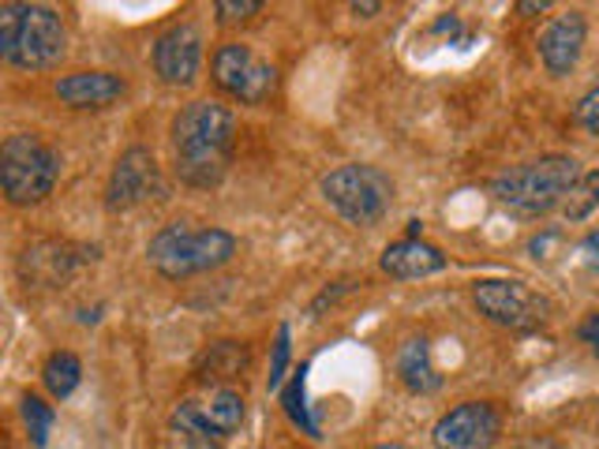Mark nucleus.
Wrapping results in <instances>:
<instances>
[{
	"instance_id": "2f4dec72",
	"label": "nucleus",
	"mask_w": 599,
	"mask_h": 449,
	"mask_svg": "<svg viewBox=\"0 0 599 449\" xmlns=\"http://www.w3.org/2000/svg\"><path fill=\"white\" fill-rule=\"evenodd\" d=\"M371 449H409V446H401V442H382V446H371Z\"/></svg>"
},
{
	"instance_id": "f03ea898",
	"label": "nucleus",
	"mask_w": 599,
	"mask_h": 449,
	"mask_svg": "<svg viewBox=\"0 0 599 449\" xmlns=\"http://www.w3.org/2000/svg\"><path fill=\"white\" fill-rule=\"evenodd\" d=\"M577 180H581V166L573 158L547 154L505 169L502 177H494L491 191L505 210L521 213V218H540V213L562 207Z\"/></svg>"
},
{
	"instance_id": "aec40b11",
	"label": "nucleus",
	"mask_w": 599,
	"mask_h": 449,
	"mask_svg": "<svg viewBox=\"0 0 599 449\" xmlns=\"http://www.w3.org/2000/svg\"><path fill=\"white\" fill-rule=\"evenodd\" d=\"M244 363H247L244 345L218 341V345H210V352L203 356L199 371H203V379H236V375L244 371Z\"/></svg>"
},
{
	"instance_id": "dca6fc26",
	"label": "nucleus",
	"mask_w": 599,
	"mask_h": 449,
	"mask_svg": "<svg viewBox=\"0 0 599 449\" xmlns=\"http://www.w3.org/2000/svg\"><path fill=\"white\" fill-rule=\"evenodd\" d=\"M394 371H397V379L409 393H435L442 386L439 367H435V360H431L428 337H405V341L397 345Z\"/></svg>"
},
{
	"instance_id": "412c9836",
	"label": "nucleus",
	"mask_w": 599,
	"mask_h": 449,
	"mask_svg": "<svg viewBox=\"0 0 599 449\" xmlns=\"http://www.w3.org/2000/svg\"><path fill=\"white\" fill-rule=\"evenodd\" d=\"M19 416H23V423H27L30 442H35L38 449L46 446L49 442V431H53V420H57L53 405L41 401L38 393H27L23 401H19Z\"/></svg>"
},
{
	"instance_id": "c85d7f7f",
	"label": "nucleus",
	"mask_w": 599,
	"mask_h": 449,
	"mask_svg": "<svg viewBox=\"0 0 599 449\" xmlns=\"http://www.w3.org/2000/svg\"><path fill=\"white\" fill-rule=\"evenodd\" d=\"M518 449H562V442H554L551 435H532L524 438V442H518Z\"/></svg>"
},
{
	"instance_id": "7c9ffc66",
	"label": "nucleus",
	"mask_w": 599,
	"mask_h": 449,
	"mask_svg": "<svg viewBox=\"0 0 599 449\" xmlns=\"http://www.w3.org/2000/svg\"><path fill=\"white\" fill-rule=\"evenodd\" d=\"M521 12H547V0H540V4H521Z\"/></svg>"
},
{
	"instance_id": "a211bd4d",
	"label": "nucleus",
	"mask_w": 599,
	"mask_h": 449,
	"mask_svg": "<svg viewBox=\"0 0 599 449\" xmlns=\"http://www.w3.org/2000/svg\"><path fill=\"white\" fill-rule=\"evenodd\" d=\"M173 431L180 435V442L188 449H222V438L214 435V427L206 423L199 401H180L173 412Z\"/></svg>"
},
{
	"instance_id": "0eeeda50",
	"label": "nucleus",
	"mask_w": 599,
	"mask_h": 449,
	"mask_svg": "<svg viewBox=\"0 0 599 449\" xmlns=\"http://www.w3.org/2000/svg\"><path fill=\"white\" fill-rule=\"evenodd\" d=\"M210 71H214V83L229 98L244 101V106H263L277 90V68L255 53L252 46L240 42L222 46L210 60Z\"/></svg>"
},
{
	"instance_id": "5701e85b",
	"label": "nucleus",
	"mask_w": 599,
	"mask_h": 449,
	"mask_svg": "<svg viewBox=\"0 0 599 449\" xmlns=\"http://www.w3.org/2000/svg\"><path fill=\"white\" fill-rule=\"evenodd\" d=\"M599 207V169H592V172H581V180L573 183V191L566 196V202H562V213L570 221H581V218H588Z\"/></svg>"
},
{
	"instance_id": "f257e3e1",
	"label": "nucleus",
	"mask_w": 599,
	"mask_h": 449,
	"mask_svg": "<svg viewBox=\"0 0 599 449\" xmlns=\"http://www.w3.org/2000/svg\"><path fill=\"white\" fill-rule=\"evenodd\" d=\"M173 169L192 188H218L229 172L233 142H236V117L222 101L199 98L188 101L173 117Z\"/></svg>"
},
{
	"instance_id": "393cba45",
	"label": "nucleus",
	"mask_w": 599,
	"mask_h": 449,
	"mask_svg": "<svg viewBox=\"0 0 599 449\" xmlns=\"http://www.w3.org/2000/svg\"><path fill=\"white\" fill-rule=\"evenodd\" d=\"M285 367H288V326L277 330V341H274V360H271V379H266V390L277 393L285 382Z\"/></svg>"
},
{
	"instance_id": "423d86ee",
	"label": "nucleus",
	"mask_w": 599,
	"mask_h": 449,
	"mask_svg": "<svg viewBox=\"0 0 599 449\" xmlns=\"http://www.w3.org/2000/svg\"><path fill=\"white\" fill-rule=\"evenodd\" d=\"M323 199L356 229H371L394 202V180L375 166H341L323 177Z\"/></svg>"
},
{
	"instance_id": "ddd939ff",
	"label": "nucleus",
	"mask_w": 599,
	"mask_h": 449,
	"mask_svg": "<svg viewBox=\"0 0 599 449\" xmlns=\"http://www.w3.org/2000/svg\"><path fill=\"white\" fill-rule=\"evenodd\" d=\"M57 98L71 109H106L128 94V83L112 71H71L57 79Z\"/></svg>"
},
{
	"instance_id": "4468645a",
	"label": "nucleus",
	"mask_w": 599,
	"mask_h": 449,
	"mask_svg": "<svg viewBox=\"0 0 599 449\" xmlns=\"http://www.w3.org/2000/svg\"><path fill=\"white\" fill-rule=\"evenodd\" d=\"M379 267L394 281H420V278H431V273L446 270V255H442V248H435V243L405 237L382 251Z\"/></svg>"
},
{
	"instance_id": "2eb2a0df",
	"label": "nucleus",
	"mask_w": 599,
	"mask_h": 449,
	"mask_svg": "<svg viewBox=\"0 0 599 449\" xmlns=\"http://www.w3.org/2000/svg\"><path fill=\"white\" fill-rule=\"evenodd\" d=\"M79 267V255L71 243L60 240H35L27 243L23 259H19V270L30 285H41V289H53V285L68 281L71 270Z\"/></svg>"
},
{
	"instance_id": "6ab92c4d",
	"label": "nucleus",
	"mask_w": 599,
	"mask_h": 449,
	"mask_svg": "<svg viewBox=\"0 0 599 449\" xmlns=\"http://www.w3.org/2000/svg\"><path fill=\"white\" fill-rule=\"evenodd\" d=\"M79 379H82V363L76 352H53L41 367V382L46 390L57 397V401H68L71 393L79 390Z\"/></svg>"
},
{
	"instance_id": "cd10ccee",
	"label": "nucleus",
	"mask_w": 599,
	"mask_h": 449,
	"mask_svg": "<svg viewBox=\"0 0 599 449\" xmlns=\"http://www.w3.org/2000/svg\"><path fill=\"white\" fill-rule=\"evenodd\" d=\"M581 341L588 345V349H592V356H599V311L596 315H588V319L581 322Z\"/></svg>"
},
{
	"instance_id": "39448f33",
	"label": "nucleus",
	"mask_w": 599,
	"mask_h": 449,
	"mask_svg": "<svg viewBox=\"0 0 599 449\" xmlns=\"http://www.w3.org/2000/svg\"><path fill=\"white\" fill-rule=\"evenodd\" d=\"M60 154L35 131H16L0 147V183L12 207H35L57 188Z\"/></svg>"
},
{
	"instance_id": "20e7f679",
	"label": "nucleus",
	"mask_w": 599,
	"mask_h": 449,
	"mask_svg": "<svg viewBox=\"0 0 599 449\" xmlns=\"http://www.w3.org/2000/svg\"><path fill=\"white\" fill-rule=\"evenodd\" d=\"M236 255V237L225 229H195L188 221H173L147 243V262L161 278L184 281L195 273L218 270Z\"/></svg>"
},
{
	"instance_id": "c756f323",
	"label": "nucleus",
	"mask_w": 599,
	"mask_h": 449,
	"mask_svg": "<svg viewBox=\"0 0 599 449\" xmlns=\"http://www.w3.org/2000/svg\"><path fill=\"white\" fill-rule=\"evenodd\" d=\"M353 12L356 16H371V12H379V4H353Z\"/></svg>"
},
{
	"instance_id": "f8f14e48",
	"label": "nucleus",
	"mask_w": 599,
	"mask_h": 449,
	"mask_svg": "<svg viewBox=\"0 0 599 449\" xmlns=\"http://www.w3.org/2000/svg\"><path fill=\"white\" fill-rule=\"evenodd\" d=\"M585 16L581 12H566V16H554L547 30L540 34V57L551 76H570L581 60V49H585Z\"/></svg>"
},
{
	"instance_id": "1a4fd4ad",
	"label": "nucleus",
	"mask_w": 599,
	"mask_h": 449,
	"mask_svg": "<svg viewBox=\"0 0 599 449\" xmlns=\"http://www.w3.org/2000/svg\"><path fill=\"white\" fill-rule=\"evenodd\" d=\"M502 435V416L499 408L488 401H464L450 408L435 423L431 442L435 449H491Z\"/></svg>"
},
{
	"instance_id": "a878e982",
	"label": "nucleus",
	"mask_w": 599,
	"mask_h": 449,
	"mask_svg": "<svg viewBox=\"0 0 599 449\" xmlns=\"http://www.w3.org/2000/svg\"><path fill=\"white\" fill-rule=\"evenodd\" d=\"M214 12H218L222 23H236V19H252L255 12H263V4L259 0H218Z\"/></svg>"
},
{
	"instance_id": "b1692460",
	"label": "nucleus",
	"mask_w": 599,
	"mask_h": 449,
	"mask_svg": "<svg viewBox=\"0 0 599 449\" xmlns=\"http://www.w3.org/2000/svg\"><path fill=\"white\" fill-rule=\"evenodd\" d=\"M573 120H577V128H581L585 136H599V83L588 90L581 101H577Z\"/></svg>"
},
{
	"instance_id": "4be33fe9",
	"label": "nucleus",
	"mask_w": 599,
	"mask_h": 449,
	"mask_svg": "<svg viewBox=\"0 0 599 449\" xmlns=\"http://www.w3.org/2000/svg\"><path fill=\"white\" fill-rule=\"evenodd\" d=\"M304 382H307V367H296L293 382L282 390V405H285V416L300 427V431L318 438V427H315L312 416H307V405H304Z\"/></svg>"
},
{
	"instance_id": "7ed1b4c3",
	"label": "nucleus",
	"mask_w": 599,
	"mask_h": 449,
	"mask_svg": "<svg viewBox=\"0 0 599 449\" xmlns=\"http://www.w3.org/2000/svg\"><path fill=\"white\" fill-rule=\"evenodd\" d=\"M68 53V30L46 4H4L0 8V57L12 68L41 71Z\"/></svg>"
},
{
	"instance_id": "6e6552de",
	"label": "nucleus",
	"mask_w": 599,
	"mask_h": 449,
	"mask_svg": "<svg viewBox=\"0 0 599 449\" xmlns=\"http://www.w3.org/2000/svg\"><path fill=\"white\" fill-rule=\"evenodd\" d=\"M472 303H477L483 319L502 326V330H536V326L547 322V311H551V303L540 292H532L529 285L502 278L472 285Z\"/></svg>"
},
{
	"instance_id": "f3484780",
	"label": "nucleus",
	"mask_w": 599,
	"mask_h": 449,
	"mask_svg": "<svg viewBox=\"0 0 599 449\" xmlns=\"http://www.w3.org/2000/svg\"><path fill=\"white\" fill-rule=\"evenodd\" d=\"M206 423L214 427V435L222 438V442H229V438L244 427V393L233 390V386H218V390H210L206 401H199Z\"/></svg>"
},
{
	"instance_id": "9b49d317",
	"label": "nucleus",
	"mask_w": 599,
	"mask_h": 449,
	"mask_svg": "<svg viewBox=\"0 0 599 449\" xmlns=\"http://www.w3.org/2000/svg\"><path fill=\"white\" fill-rule=\"evenodd\" d=\"M203 68V34L199 27L177 23L154 42V71L169 87H192Z\"/></svg>"
},
{
	"instance_id": "9d476101",
	"label": "nucleus",
	"mask_w": 599,
	"mask_h": 449,
	"mask_svg": "<svg viewBox=\"0 0 599 449\" xmlns=\"http://www.w3.org/2000/svg\"><path fill=\"white\" fill-rule=\"evenodd\" d=\"M154 196H161L158 161H154V154L147 147H128L109 172L106 207L109 210H131V207H139V202H147Z\"/></svg>"
},
{
	"instance_id": "bb28decb",
	"label": "nucleus",
	"mask_w": 599,
	"mask_h": 449,
	"mask_svg": "<svg viewBox=\"0 0 599 449\" xmlns=\"http://www.w3.org/2000/svg\"><path fill=\"white\" fill-rule=\"evenodd\" d=\"M581 262L592 273H599V229H592L588 237L581 240Z\"/></svg>"
}]
</instances>
